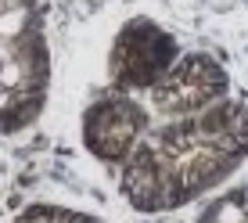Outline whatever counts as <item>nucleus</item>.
<instances>
[{"mask_svg":"<svg viewBox=\"0 0 248 223\" xmlns=\"http://www.w3.org/2000/svg\"><path fill=\"white\" fill-rule=\"evenodd\" d=\"M248 159V108L237 101L144 133L119 169V191L137 212H176L216 191Z\"/></svg>","mask_w":248,"mask_h":223,"instance_id":"obj_1","label":"nucleus"},{"mask_svg":"<svg viewBox=\"0 0 248 223\" xmlns=\"http://www.w3.org/2000/svg\"><path fill=\"white\" fill-rule=\"evenodd\" d=\"M180 58V40L148 15H133L119 25L108 47V80L112 90L137 94L151 90Z\"/></svg>","mask_w":248,"mask_h":223,"instance_id":"obj_2","label":"nucleus"},{"mask_svg":"<svg viewBox=\"0 0 248 223\" xmlns=\"http://www.w3.org/2000/svg\"><path fill=\"white\" fill-rule=\"evenodd\" d=\"M151 130V115L133 94L108 90L93 97L79 119V141L101 166H119L133 155V148Z\"/></svg>","mask_w":248,"mask_h":223,"instance_id":"obj_3","label":"nucleus"},{"mask_svg":"<svg viewBox=\"0 0 248 223\" xmlns=\"http://www.w3.org/2000/svg\"><path fill=\"white\" fill-rule=\"evenodd\" d=\"M148 94H151L155 112H162L166 119H184V115H198V112L227 101L230 76L212 54L191 50V54L176 58V65Z\"/></svg>","mask_w":248,"mask_h":223,"instance_id":"obj_4","label":"nucleus"},{"mask_svg":"<svg viewBox=\"0 0 248 223\" xmlns=\"http://www.w3.org/2000/svg\"><path fill=\"white\" fill-rule=\"evenodd\" d=\"M194 223H248V187H230L202 205Z\"/></svg>","mask_w":248,"mask_h":223,"instance_id":"obj_5","label":"nucleus"},{"mask_svg":"<svg viewBox=\"0 0 248 223\" xmlns=\"http://www.w3.org/2000/svg\"><path fill=\"white\" fill-rule=\"evenodd\" d=\"M11 223H108L93 212L72 209V205H54V202H36L29 209H22Z\"/></svg>","mask_w":248,"mask_h":223,"instance_id":"obj_6","label":"nucleus"}]
</instances>
